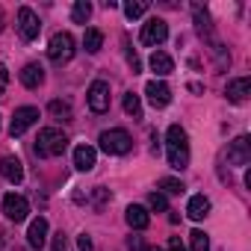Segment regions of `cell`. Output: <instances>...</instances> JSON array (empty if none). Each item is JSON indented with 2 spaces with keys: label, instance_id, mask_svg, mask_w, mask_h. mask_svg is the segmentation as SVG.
Segmentation results:
<instances>
[{
  "label": "cell",
  "instance_id": "obj_17",
  "mask_svg": "<svg viewBox=\"0 0 251 251\" xmlns=\"http://www.w3.org/2000/svg\"><path fill=\"white\" fill-rule=\"evenodd\" d=\"M186 216L195 219V222L207 219V216H210V198H207V195H192L189 204H186Z\"/></svg>",
  "mask_w": 251,
  "mask_h": 251
},
{
  "label": "cell",
  "instance_id": "obj_24",
  "mask_svg": "<svg viewBox=\"0 0 251 251\" xmlns=\"http://www.w3.org/2000/svg\"><path fill=\"white\" fill-rule=\"evenodd\" d=\"M189 245H192V251H210V239H207V233L198 230V227L189 233Z\"/></svg>",
  "mask_w": 251,
  "mask_h": 251
},
{
  "label": "cell",
  "instance_id": "obj_14",
  "mask_svg": "<svg viewBox=\"0 0 251 251\" xmlns=\"http://www.w3.org/2000/svg\"><path fill=\"white\" fill-rule=\"evenodd\" d=\"M0 175H3L9 183H21L24 180V166L18 157H0Z\"/></svg>",
  "mask_w": 251,
  "mask_h": 251
},
{
  "label": "cell",
  "instance_id": "obj_20",
  "mask_svg": "<svg viewBox=\"0 0 251 251\" xmlns=\"http://www.w3.org/2000/svg\"><path fill=\"white\" fill-rule=\"evenodd\" d=\"M83 48H86V53H98L100 48H103V33L100 30H86V36H83Z\"/></svg>",
  "mask_w": 251,
  "mask_h": 251
},
{
  "label": "cell",
  "instance_id": "obj_16",
  "mask_svg": "<svg viewBox=\"0 0 251 251\" xmlns=\"http://www.w3.org/2000/svg\"><path fill=\"white\" fill-rule=\"evenodd\" d=\"M148 65H151V71H154L157 77H169V74L175 71L172 56H169V53H163V50H154V53H151V59H148Z\"/></svg>",
  "mask_w": 251,
  "mask_h": 251
},
{
  "label": "cell",
  "instance_id": "obj_15",
  "mask_svg": "<svg viewBox=\"0 0 251 251\" xmlns=\"http://www.w3.org/2000/svg\"><path fill=\"white\" fill-rule=\"evenodd\" d=\"M124 219H127V225H130L133 230H145V227L151 225L148 210H145V207H139V204H130V207H127V213H124Z\"/></svg>",
  "mask_w": 251,
  "mask_h": 251
},
{
  "label": "cell",
  "instance_id": "obj_30",
  "mask_svg": "<svg viewBox=\"0 0 251 251\" xmlns=\"http://www.w3.org/2000/svg\"><path fill=\"white\" fill-rule=\"evenodd\" d=\"M6 86H9V68H6L3 62H0V95L6 92Z\"/></svg>",
  "mask_w": 251,
  "mask_h": 251
},
{
  "label": "cell",
  "instance_id": "obj_2",
  "mask_svg": "<svg viewBox=\"0 0 251 251\" xmlns=\"http://www.w3.org/2000/svg\"><path fill=\"white\" fill-rule=\"evenodd\" d=\"M65 148H68L65 133L56 130V127H45V130H39V139H36L33 151H36V157H59Z\"/></svg>",
  "mask_w": 251,
  "mask_h": 251
},
{
  "label": "cell",
  "instance_id": "obj_28",
  "mask_svg": "<svg viewBox=\"0 0 251 251\" xmlns=\"http://www.w3.org/2000/svg\"><path fill=\"white\" fill-rule=\"evenodd\" d=\"M148 207L157 210V213H166V210H169V201H166L163 192H151V195H148Z\"/></svg>",
  "mask_w": 251,
  "mask_h": 251
},
{
  "label": "cell",
  "instance_id": "obj_21",
  "mask_svg": "<svg viewBox=\"0 0 251 251\" xmlns=\"http://www.w3.org/2000/svg\"><path fill=\"white\" fill-rule=\"evenodd\" d=\"M192 18H195V27H198V33H201V36H210V33H213V27H210V15H207V9H201L198 3L192 6Z\"/></svg>",
  "mask_w": 251,
  "mask_h": 251
},
{
  "label": "cell",
  "instance_id": "obj_1",
  "mask_svg": "<svg viewBox=\"0 0 251 251\" xmlns=\"http://www.w3.org/2000/svg\"><path fill=\"white\" fill-rule=\"evenodd\" d=\"M166 154H169V166L172 169H186L189 166V139L180 124H172L166 133Z\"/></svg>",
  "mask_w": 251,
  "mask_h": 251
},
{
  "label": "cell",
  "instance_id": "obj_34",
  "mask_svg": "<svg viewBox=\"0 0 251 251\" xmlns=\"http://www.w3.org/2000/svg\"><path fill=\"white\" fill-rule=\"evenodd\" d=\"M139 251H163V248H157V245H145V248H139Z\"/></svg>",
  "mask_w": 251,
  "mask_h": 251
},
{
  "label": "cell",
  "instance_id": "obj_3",
  "mask_svg": "<svg viewBox=\"0 0 251 251\" xmlns=\"http://www.w3.org/2000/svg\"><path fill=\"white\" fill-rule=\"evenodd\" d=\"M98 142H100V151H106V154H112V157L130 154V148H133L130 133H127V130H121V127H115V130H103Z\"/></svg>",
  "mask_w": 251,
  "mask_h": 251
},
{
  "label": "cell",
  "instance_id": "obj_5",
  "mask_svg": "<svg viewBox=\"0 0 251 251\" xmlns=\"http://www.w3.org/2000/svg\"><path fill=\"white\" fill-rule=\"evenodd\" d=\"M166 39H169V24H166L163 18H148V21L142 24V33H139V42H142V45L157 48V45H163Z\"/></svg>",
  "mask_w": 251,
  "mask_h": 251
},
{
  "label": "cell",
  "instance_id": "obj_13",
  "mask_svg": "<svg viewBox=\"0 0 251 251\" xmlns=\"http://www.w3.org/2000/svg\"><path fill=\"white\" fill-rule=\"evenodd\" d=\"M27 242H30V248H45V242H48V219L45 216H39V219H33L30 222V230H27Z\"/></svg>",
  "mask_w": 251,
  "mask_h": 251
},
{
  "label": "cell",
  "instance_id": "obj_32",
  "mask_svg": "<svg viewBox=\"0 0 251 251\" xmlns=\"http://www.w3.org/2000/svg\"><path fill=\"white\" fill-rule=\"evenodd\" d=\"M77 245H80V251H92V239H89V233H80Z\"/></svg>",
  "mask_w": 251,
  "mask_h": 251
},
{
  "label": "cell",
  "instance_id": "obj_23",
  "mask_svg": "<svg viewBox=\"0 0 251 251\" xmlns=\"http://www.w3.org/2000/svg\"><path fill=\"white\" fill-rule=\"evenodd\" d=\"M124 112H127L130 118H142V100H139V95H133V92L124 95Z\"/></svg>",
  "mask_w": 251,
  "mask_h": 251
},
{
  "label": "cell",
  "instance_id": "obj_10",
  "mask_svg": "<svg viewBox=\"0 0 251 251\" xmlns=\"http://www.w3.org/2000/svg\"><path fill=\"white\" fill-rule=\"evenodd\" d=\"M145 95H148V103H151L154 109H163V106L172 103V89H169L163 80H151V83L145 86Z\"/></svg>",
  "mask_w": 251,
  "mask_h": 251
},
{
  "label": "cell",
  "instance_id": "obj_31",
  "mask_svg": "<svg viewBox=\"0 0 251 251\" xmlns=\"http://www.w3.org/2000/svg\"><path fill=\"white\" fill-rule=\"evenodd\" d=\"M53 251H68V239H65V233H56V236H53Z\"/></svg>",
  "mask_w": 251,
  "mask_h": 251
},
{
  "label": "cell",
  "instance_id": "obj_26",
  "mask_svg": "<svg viewBox=\"0 0 251 251\" xmlns=\"http://www.w3.org/2000/svg\"><path fill=\"white\" fill-rule=\"evenodd\" d=\"M50 115H56V118H62V121H71V106L65 103V100H50Z\"/></svg>",
  "mask_w": 251,
  "mask_h": 251
},
{
  "label": "cell",
  "instance_id": "obj_18",
  "mask_svg": "<svg viewBox=\"0 0 251 251\" xmlns=\"http://www.w3.org/2000/svg\"><path fill=\"white\" fill-rule=\"evenodd\" d=\"M21 83H24L27 89H39V86L45 83V68H42L39 62L24 65V71H21Z\"/></svg>",
  "mask_w": 251,
  "mask_h": 251
},
{
  "label": "cell",
  "instance_id": "obj_4",
  "mask_svg": "<svg viewBox=\"0 0 251 251\" xmlns=\"http://www.w3.org/2000/svg\"><path fill=\"white\" fill-rule=\"evenodd\" d=\"M71 56H74V39H71V33H53V39L48 45V59L53 65H65Z\"/></svg>",
  "mask_w": 251,
  "mask_h": 251
},
{
  "label": "cell",
  "instance_id": "obj_29",
  "mask_svg": "<svg viewBox=\"0 0 251 251\" xmlns=\"http://www.w3.org/2000/svg\"><path fill=\"white\" fill-rule=\"evenodd\" d=\"M213 53H216V62H219V68H227L230 65V53H225V48L219 45V42H213V48H210Z\"/></svg>",
  "mask_w": 251,
  "mask_h": 251
},
{
  "label": "cell",
  "instance_id": "obj_9",
  "mask_svg": "<svg viewBox=\"0 0 251 251\" xmlns=\"http://www.w3.org/2000/svg\"><path fill=\"white\" fill-rule=\"evenodd\" d=\"M89 109L92 112H106L109 109V83L106 80H95L89 86Z\"/></svg>",
  "mask_w": 251,
  "mask_h": 251
},
{
  "label": "cell",
  "instance_id": "obj_25",
  "mask_svg": "<svg viewBox=\"0 0 251 251\" xmlns=\"http://www.w3.org/2000/svg\"><path fill=\"white\" fill-rule=\"evenodd\" d=\"M160 189H163L166 195H180L186 186H183V180H177V177H163V180H160Z\"/></svg>",
  "mask_w": 251,
  "mask_h": 251
},
{
  "label": "cell",
  "instance_id": "obj_11",
  "mask_svg": "<svg viewBox=\"0 0 251 251\" xmlns=\"http://www.w3.org/2000/svg\"><path fill=\"white\" fill-rule=\"evenodd\" d=\"M227 163L233 166H248L251 163V139L248 136H236L227 148Z\"/></svg>",
  "mask_w": 251,
  "mask_h": 251
},
{
  "label": "cell",
  "instance_id": "obj_7",
  "mask_svg": "<svg viewBox=\"0 0 251 251\" xmlns=\"http://www.w3.org/2000/svg\"><path fill=\"white\" fill-rule=\"evenodd\" d=\"M18 33H21L24 42H33V39H39V33H42V21H39V15H36L30 6H21V9H18Z\"/></svg>",
  "mask_w": 251,
  "mask_h": 251
},
{
  "label": "cell",
  "instance_id": "obj_6",
  "mask_svg": "<svg viewBox=\"0 0 251 251\" xmlns=\"http://www.w3.org/2000/svg\"><path fill=\"white\" fill-rule=\"evenodd\" d=\"M36 121H39V109L36 106H18L15 115H12V124H9V136L12 139L15 136H24Z\"/></svg>",
  "mask_w": 251,
  "mask_h": 251
},
{
  "label": "cell",
  "instance_id": "obj_19",
  "mask_svg": "<svg viewBox=\"0 0 251 251\" xmlns=\"http://www.w3.org/2000/svg\"><path fill=\"white\" fill-rule=\"evenodd\" d=\"M95 148L92 145H77L74 148V166L80 169V172H92L95 169Z\"/></svg>",
  "mask_w": 251,
  "mask_h": 251
},
{
  "label": "cell",
  "instance_id": "obj_8",
  "mask_svg": "<svg viewBox=\"0 0 251 251\" xmlns=\"http://www.w3.org/2000/svg\"><path fill=\"white\" fill-rule=\"evenodd\" d=\"M3 216H6L9 222H24V219L30 216V201H27L24 195L9 192V195L3 198Z\"/></svg>",
  "mask_w": 251,
  "mask_h": 251
},
{
  "label": "cell",
  "instance_id": "obj_12",
  "mask_svg": "<svg viewBox=\"0 0 251 251\" xmlns=\"http://www.w3.org/2000/svg\"><path fill=\"white\" fill-rule=\"evenodd\" d=\"M225 95H227L230 103H245L248 95H251V80H248V77H236V80H230L227 89H225Z\"/></svg>",
  "mask_w": 251,
  "mask_h": 251
},
{
  "label": "cell",
  "instance_id": "obj_27",
  "mask_svg": "<svg viewBox=\"0 0 251 251\" xmlns=\"http://www.w3.org/2000/svg\"><path fill=\"white\" fill-rule=\"evenodd\" d=\"M148 12V3H142V0H139V3H133V0H130V3H124V15H127L130 21L133 18H142Z\"/></svg>",
  "mask_w": 251,
  "mask_h": 251
},
{
  "label": "cell",
  "instance_id": "obj_33",
  "mask_svg": "<svg viewBox=\"0 0 251 251\" xmlns=\"http://www.w3.org/2000/svg\"><path fill=\"white\" fill-rule=\"evenodd\" d=\"M127 245H130L133 251H139V248H142V242H139V236H130V239H127Z\"/></svg>",
  "mask_w": 251,
  "mask_h": 251
},
{
  "label": "cell",
  "instance_id": "obj_22",
  "mask_svg": "<svg viewBox=\"0 0 251 251\" xmlns=\"http://www.w3.org/2000/svg\"><path fill=\"white\" fill-rule=\"evenodd\" d=\"M89 15H92V3H89V0H77L74 9H71V21L74 24H86Z\"/></svg>",
  "mask_w": 251,
  "mask_h": 251
},
{
  "label": "cell",
  "instance_id": "obj_35",
  "mask_svg": "<svg viewBox=\"0 0 251 251\" xmlns=\"http://www.w3.org/2000/svg\"><path fill=\"white\" fill-rule=\"evenodd\" d=\"M3 24H6V18H3V9H0V30H3Z\"/></svg>",
  "mask_w": 251,
  "mask_h": 251
}]
</instances>
